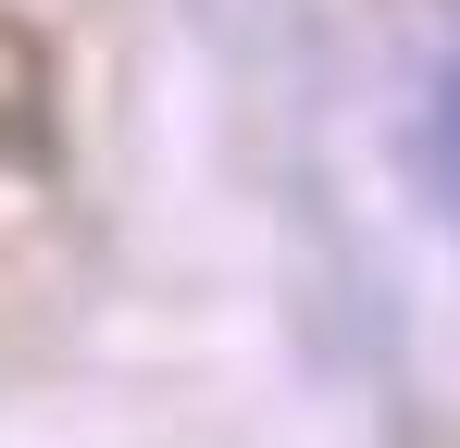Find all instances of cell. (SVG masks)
I'll return each instance as SVG.
<instances>
[{
  "instance_id": "cell-1",
  "label": "cell",
  "mask_w": 460,
  "mask_h": 448,
  "mask_svg": "<svg viewBox=\"0 0 460 448\" xmlns=\"http://www.w3.org/2000/svg\"><path fill=\"white\" fill-rule=\"evenodd\" d=\"M436 187H448V224H460V50L436 63Z\"/></svg>"
}]
</instances>
